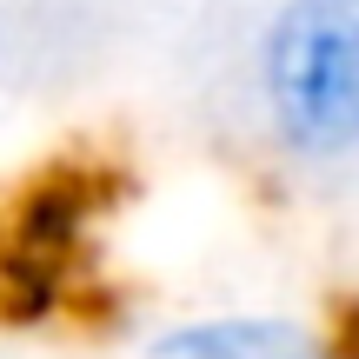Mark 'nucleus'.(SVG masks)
<instances>
[{"label":"nucleus","mask_w":359,"mask_h":359,"mask_svg":"<svg viewBox=\"0 0 359 359\" xmlns=\"http://www.w3.org/2000/svg\"><path fill=\"white\" fill-rule=\"evenodd\" d=\"M154 359H333V346L280 313H213L167 326L154 339Z\"/></svg>","instance_id":"f03ea898"},{"label":"nucleus","mask_w":359,"mask_h":359,"mask_svg":"<svg viewBox=\"0 0 359 359\" xmlns=\"http://www.w3.org/2000/svg\"><path fill=\"white\" fill-rule=\"evenodd\" d=\"M259 100L286 154H359V0H280L259 40Z\"/></svg>","instance_id":"f257e3e1"}]
</instances>
